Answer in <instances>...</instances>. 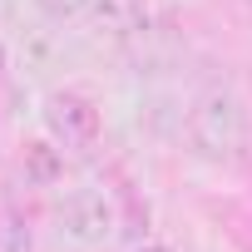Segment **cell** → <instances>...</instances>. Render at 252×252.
Returning a JSON list of instances; mask_svg holds the SVG:
<instances>
[{
    "instance_id": "1",
    "label": "cell",
    "mask_w": 252,
    "mask_h": 252,
    "mask_svg": "<svg viewBox=\"0 0 252 252\" xmlns=\"http://www.w3.org/2000/svg\"><path fill=\"white\" fill-rule=\"evenodd\" d=\"M188 144L213 158V163H232L247 144V109L232 89H208L198 94V104L188 109Z\"/></svg>"
},
{
    "instance_id": "2",
    "label": "cell",
    "mask_w": 252,
    "mask_h": 252,
    "mask_svg": "<svg viewBox=\"0 0 252 252\" xmlns=\"http://www.w3.org/2000/svg\"><path fill=\"white\" fill-rule=\"evenodd\" d=\"M45 129H50V139L64 144V149H94L99 134H104V119H99L94 99H84V94H74V89H55V94L45 99Z\"/></svg>"
},
{
    "instance_id": "3",
    "label": "cell",
    "mask_w": 252,
    "mask_h": 252,
    "mask_svg": "<svg viewBox=\"0 0 252 252\" xmlns=\"http://www.w3.org/2000/svg\"><path fill=\"white\" fill-rule=\"evenodd\" d=\"M60 222L74 242H104L114 237V198L104 188H74L64 203H60Z\"/></svg>"
},
{
    "instance_id": "4",
    "label": "cell",
    "mask_w": 252,
    "mask_h": 252,
    "mask_svg": "<svg viewBox=\"0 0 252 252\" xmlns=\"http://www.w3.org/2000/svg\"><path fill=\"white\" fill-rule=\"evenodd\" d=\"M89 15H94V25L104 30V35H114V40H134V35H144L149 30V0H89Z\"/></svg>"
},
{
    "instance_id": "5",
    "label": "cell",
    "mask_w": 252,
    "mask_h": 252,
    "mask_svg": "<svg viewBox=\"0 0 252 252\" xmlns=\"http://www.w3.org/2000/svg\"><path fill=\"white\" fill-rule=\"evenodd\" d=\"M20 173H25V183L50 188V183L64 173V163H60V154H55L50 144H25V154H20Z\"/></svg>"
},
{
    "instance_id": "6",
    "label": "cell",
    "mask_w": 252,
    "mask_h": 252,
    "mask_svg": "<svg viewBox=\"0 0 252 252\" xmlns=\"http://www.w3.org/2000/svg\"><path fill=\"white\" fill-rule=\"evenodd\" d=\"M0 252H30V232L10 213H0Z\"/></svg>"
},
{
    "instance_id": "7",
    "label": "cell",
    "mask_w": 252,
    "mask_h": 252,
    "mask_svg": "<svg viewBox=\"0 0 252 252\" xmlns=\"http://www.w3.org/2000/svg\"><path fill=\"white\" fill-rule=\"evenodd\" d=\"M35 5L45 10V15H55V20H64V15H79L89 0H35Z\"/></svg>"
},
{
    "instance_id": "8",
    "label": "cell",
    "mask_w": 252,
    "mask_h": 252,
    "mask_svg": "<svg viewBox=\"0 0 252 252\" xmlns=\"http://www.w3.org/2000/svg\"><path fill=\"white\" fill-rule=\"evenodd\" d=\"M139 252H173V247H139Z\"/></svg>"
},
{
    "instance_id": "9",
    "label": "cell",
    "mask_w": 252,
    "mask_h": 252,
    "mask_svg": "<svg viewBox=\"0 0 252 252\" xmlns=\"http://www.w3.org/2000/svg\"><path fill=\"white\" fill-rule=\"evenodd\" d=\"M0 69H5V50H0Z\"/></svg>"
}]
</instances>
